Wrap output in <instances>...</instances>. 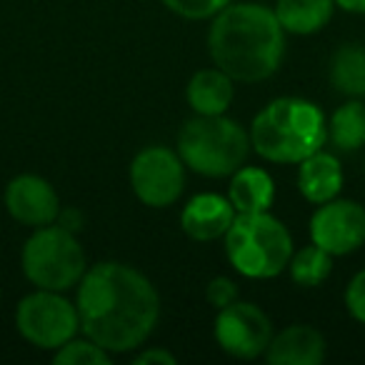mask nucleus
I'll list each match as a JSON object with an SVG mask.
<instances>
[{
	"label": "nucleus",
	"mask_w": 365,
	"mask_h": 365,
	"mask_svg": "<svg viewBox=\"0 0 365 365\" xmlns=\"http://www.w3.org/2000/svg\"><path fill=\"white\" fill-rule=\"evenodd\" d=\"M250 145L270 163H300L328 140V120L305 98H275L250 123Z\"/></svg>",
	"instance_id": "3"
},
{
	"label": "nucleus",
	"mask_w": 365,
	"mask_h": 365,
	"mask_svg": "<svg viewBox=\"0 0 365 365\" xmlns=\"http://www.w3.org/2000/svg\"><path fill=\"white\" fill-rule=\"evenodd\" d=\"M330 270H333V255L325 253L315 243L305 245L303 250H293L288 263L290 278L300 288H318L320 283L328 280Z\"/></svg>",
	"instance_id": "20"
},
{
	"label": "nucleus",
	"mask_w": 365,
	"mask_h": 365,
	"mask_svg": "<svg viewBox=\"0 0 365 365\" xmlns=\"http://www.w3.org/2000/svg\"><path fill=\"white\" fill-rule=\"evenodd\" d=\"M138 365H150V363H158V365H175V355L168 353L163 348H148L143 350L140 355L135 358Z\"/></svg>",
	"instance_id": "25"
},
{
	"label": "nucleus",
	"mask_w": 365,
	"mask_h": 365,
	"mask_svg": "<svg viewBox=\"0 0 365 365\" xmlns=\"http://www.w3.org/2000/svg\"><path fill=\"white\" fill-rule=\"evenodd\" d=\"M310 243L333 258L355 253L365 243V208L340 195L320 203L310 218Z\"/></svg>",
	"instance_id": "10"
},
{
	"label": "nucleus",
	"mask_w": 365,
	"mask_h": 365,
	"mask_svg": "<svg viewBox=\"0 0 365 365\" xmlns=\"http://www.w3.org/2000/svg\"><path fill=\"white\" fill-rule=\"evenodd\" d=\"M6 210L13 220L28 225V228H43V225L58 223L61 215V198L56 188L41 175L23 173L16 175L6 185Z\"/></svg>",
	"instance_id": "11"
},
{
	"label": "nucleus",
	"mask_w": 365,
	"mask_h": 365,
	"mask_svg": "<svg viewBox=\"0 0 365 365\" xmlns=\"http://www.w3.org/2000/svg\"><path fill=\"white\" fill-rule=\"evenodd\" d=\"M335 6H340L348 13H358V16H365V0H335Z\"/></svg>",
	"instance_id": "26"
},
{
	"label": "nucleus",
	"mask_w": 365,
	"mask_h": 365,
	"mask_svg": "<svg viewBox=\"0 0 365 365\" xmlns=\"http://www.w3.org/2000/svg\"><path fill=\"white\" fill-rule=\"evenodd\" d=\"M228 200L235 213H263L275 200V182L268 170L255 165H243L230 175Z\"/></svg>",
	"instance_id": "16"
},
{
	"label": "nucleus",
	"mask_w": 365,
	"mask_h": 365,
	"mask_svg": "<svg viewBox=\"0 0 365 365\" xmlns=\"http://www.w3.org/2000/svg\"><path fill=\"white\" fill-rule=\"evenodd\" d=\"M225 255L235 273L253 280H268L288 270L293 255V235L270 210L235 213L225 233Z\"/></svg>",
	"instance_id": "4"
},
{
	"label": "nucleus",
	"mask_w": 365,
	"mask_h": 365,
	"mask_svg": "<svg viewBox=\"0 0 365 365\" xmlns=\"http://www.w3.org/2000/svg\"><path fill=\"white\" fill-rule=\"evenodd\" d=\"M328 78L333 91L340 96L365 98V46H340L330 58Z\"/></svg>",
	"instance_id": "18"
},
{
	"label": "nucleus",
	"mask_w": 365,
	"mask_h": 365,
	"mask_svg": "<svg viewBox=\"0 0 365 365\" xmlns=\"http://www.w3.org/2000/svg\"><path fill=\"white\" fill-rule=\"evenodd\" d=\"M23 273L36 288L66 293L78 288L88 270L86 250L76 233L61 223L33 228V235L23 245Z\"/></svg>",
	"instance_id": "6"
},
{
	"label": "nucleus",
	"mask_w": 365,
	"mask_h": 365,
	"mask_svg": "<svg viewBox=\"0 0 365 365\" xmlns=\"http://www.w3.org/2000/svg\"><path fill=\"white\" fill-rule=\"evenodd\" d=\"M130 188L148 208H168L185 190V163L170 148H143L130 163Z\"/></svg>",
	"instance_id": "8"
},
{
	"label": "nucleus",
	"mask_w": 365,
	"mask_h": 365,
	"mask_svg": "<svg viewBox=\"0 0 365 365\" xmlns=\"http://www.w3.org/2000/svg\"><path fill=\"white\" fill-rule=\"evenodd\" d=\"M0 300H3V293H0Z\"/></svg>",
	"instance_id": "27"
},
{
	"label": "nucleus",
	"mask_w": 365,
	"mask_h": 365,
	"mask_svg": "<svg viewBox=\"0 0 365 365\" xmlns=\"http://www.w3.org/2000/svg\"><path fill=\"white\" fill-rule=\"evenodd\" d=\"M343 180L345 175L338 155L323 150V148L298 163V190L313 205L338 198L343 190Z\"/></svg>",
	"instance_id": "14"
},
{
	"label": "nucleus",
	"mask_w": 365,
	"mask_h": 365,
	"mask_svg": "<svg viewBox=\"0 0 365 365\" xmlns=\"http://www.w3.org/2000/svg\"><path fill=\"white\" fill-rule=\"evenodd\" d=\"M81 330L110 355L138 350L160 318L155 285L133 265L106 260L91 265L78 283Z\"/></svg>",
	"instance_id": "1"
},
{
	"label": "nucleus",
	"mask_w": 365,
	"mask_h": 365,
	"mask_svg": "<svg viewBox=\"0 0 365 365\" xmlns=\"http://www.w3.org/2000/svg\"><path fill=\"white\" fill-rule=\"evenodd\" d=\"M205 298H208V303L213 305L215 310L228 308L230 303H235V300H240V295H238V285H235V280L225 278V275H218V278L210 280L208 288H205Z\"/></svg>",
	"instance_id": "23"
},
{
	"label": "nucleus",
	"mask_w": 365,
	"mask_h": 365,
	"mask_svg": "<svg viewBox=\"0 0 365 365\" xmlns=\"http://www.w3.org/2000/svg\"><path fill=\"white\" fill-rule=\"evenodd\" d=\"M328 140L340 153H355L365 145V103L350 98L328 120Z\"/></svg>",
	"instance_id": "19"
},
{
	"label": "nucleus",
	"mask_w": 365,
	"mask_h": 365,
	"mask_svg": "<svg viewBox=\"0 0 365 365\" xmlns=\"http://www.w3.org/2000/svg\"><path fill=\"white\" fill-rule=\"evenodd\" d=\"M345 308L358 323L365 325V270L355 273L345 288Z\"/></svg>",
	"instance_id": "24"
},
{
	"label": "nucleus",
	"mask_w": 365,
	"mask_h": 365,
	"mask_svg": "<svg viewBox=\"0 0 365 365\" xmlns=\"http://www.w3.org/2000/svg\"><path fill=\"white\" fill-rule=\"evenodd\" d=\"M208 51L215 68L235 83L268 81L285 56V31L273 8L260 3H230L213 18Z\"/></svg>",
	"instance_id": "2"
},
{
	"label": "nucleus",
	"mask_w": 365,
	"mask_h": 365,
	"mask_svg": "<svg viewBox=\"0 0 365 365\" xmlns=\"http://www.w3.org/2000/svg\"><path fill=\"white\" fill-rule=\"evenodd\" d=\"M160 3L185 21H210L233 0H160Z\"/></svg>",
	"instance_id": "22"
},
{
	"label": "nucleus",
	"mask_w": 365,
	"mask_h": 365,
	"mask_svg": "<svg viewBox=\"0 0 365 365\" xmlns=\"http://www.w3.org/2000/svg\"><path fill=\"white\" fill-rule=\"evenodd\" d=\"M250 135L228 115H195L178 133V155L185 168L205 178H228L245 165Z\"/></svg>",
	"instance_id": "5"
},
{
	"label": "nucleus",
	"mask_w": 365,
	"mask_h": 365,
	"mask_svg": "<svg viewBox=\"0 0 365 365\" xmlns=\"http://www.w3.org/2000/svg\"><path fill=\"white\" fill-rule=\"evenodd\" d=\"M16 328L31 345L41 350H58L81 330L76 303L58 290H41L26 295L16 308Z\"/></svg>",
	"instance_id": "7"
},
{
	"label": "nucleus",
	"mask_w": 365,
	"mask_h": 365,
	"mask_svg": "<svg viewBox=\"0 0 365 365\" xmlns=\"http://www.w3.org/2000/svg\"><path fill=\"white\" fill-rule=\"evenodd\" d=\"M265 360L270 365H320L325 360V338L313 325H288L273 333Z\"/></svg>",
	"instance_id": "13"
},
{
	"label": "nucleus",
	"mask_w": 365,
	"mask_h": 365,
	"mask_svg": "<svg viewBox=\"0 0 365 365\" xmlns=\"http://www.w3.org/2000/svg\"><path fill=\"white\" fill-rule=\"evenodd\" d=\"M58 365H110L113 363V355L108 350H103L96 340H91L88 335L83 338H73L68 340L66 345L56 350L53 355Z\"/></svg>",
	"instance_id": "21"
},
{
	"label": "nucleus",
	"mask_w": 365,
	"mask_h": 365,
	"mask_svg": "<svg viewBox=\"0 0 365 365\" xmlns=\"http://www.w3.org/2000/svg\"><path fill=\"white\" fill-rule=\"evenodd\" d=\"M335 0H278L273 8L275 18L285 33L313 36L330 23Z\"/></svg>",
	"instance_id": "17"
},
{
	"label": "nucleus",
	"mask_w": 365,
	"mask_h": 365,
	"mask_svg": "<svg viewBox=\"0 0 365 365\" xmlns=\"http://www.w3.org/2000/svg\"><path fill=\"white\" fill-rule=\"evenodd\" d=\"M233 78L220 68H203L188 81L185 98L195 115H225L233 103Z\"/></svg>",
	"instance_id": "15"
},
{
	"label": "nucleus",
	"mask_w": 365,
	"mask_h": 365,
	"mask_svg": "<svg viewBox=\"0 0 365 365\" xmlns=\"http://www.w3.org/2000/svg\"><path fill=\"white\" fill-rule=\"evenodd\" d=\"M215 343L238 360H255L265 355L273 340V323L255 303L235 300L215 315Z\"/></svg>",
	"instance_id": "9"
},
{
	"label": "nucleus",
	"mask_w": 365,
	"mask_h": 365,
	"mask_svg": "<svg viewBox=\"0 0 365 365\" xmlns=\"http://www.w3.org/2000/svg\"><path fill=\"white\" fill-rule=\"evenodd\" d=\"M235 220V208L228 195L200 193L185 203L180 213V228L188 238L198 243H213L225 238L228 228Z\"/></svg>",
	"instance_id": "12"
}]
</instances>
